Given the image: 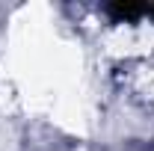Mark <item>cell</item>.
<instances>
[{
    "label": "cell",
    "mask_w": 154,
    "mask_h": 151,
    "mask_svg": "<svg viewBox=\"0 0 154 151\" xmlns=\"http://www.w3.org/2000/svg\"><path fill=\"white\" fill-rule=\"evenodd\" d=\"M145 15H154V9H145Z\"/></svg>",
    "instance_id": "2"
},
{
    "label": "cell",
    "mask_w": 154,
    "mask_h": 151,
    "mask_svg": "<svg viewBox=\"0 0 154 151\" xmlns=\"http://www.w3.org/2000/svg\"><path fill=\"white\" fill-rule=\"evenodd\" d=\"M107 12L116 21H136L145 15V6H125V3H119V6H107Z\"/></svg>",
    "instance_id": "1"
}]
</instances>
